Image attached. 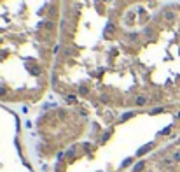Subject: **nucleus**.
<instances>
[{
	"mask_svg": "<svg viewBox=\"0 0 180 172\" xmlns=\"http://www.w3.org/2000/svg\"><path fill=\"white\" fill-rule=\"evenodd\" d=\"M145 104H147V97H143V95L137 97V105H145Z\"/></svg>",
	"mask_w": 180,
	"mask_h": 172,
	"instance_id": "obj_2",
	"label": "nucleus"
},
{
	"mask_svg": "<svg viewBox=\"0 0 180 172\" xmlns=\"http://www.w3.org/2000/svg\"><path fill=\"white\" fill-rule=\"evenodd\" d=\"M67 100H68V102H75V97H74V95H68V97H67Z\"/></svg>",
	"mask_w": 180,
	"mask_h": 172,
	"instance_id": "obj_4",
	"label": "nucleus"
},
{
	"mask_svg": "<svg viewBox=\"0 0 180 172\" xmlns=\"http://www.w3.org/2000/svg\"><path fill=\"white\" fill-rule=\"evenodd\" d=\"M179 118H180V113H179Z\"/></svg>",
	"mask_w": 180,
	"mask_h": 172,
	"instance_id": "obj_6",
	"label": "nucleus"
},
{
	"mask_svg": "<svg viewBox=\"0 0 180 172\" xmlns=\"http://www.w3.org/2000/svg\"><path fill=\"white\" fill-rule=\"evenodd\" d=\"M164 19H166V21H173V19H175V12L166 11V12H164Z\"/></svg>",
	"mask_w": 180,
	"mask_h": 172,
	"instance_id": "obj_1",
	"label": "nucleus"
},
{
	"mask_svg": "<svg viewBox=\"0 0 180 172\" xmlns=\"http://www.w3.org/2000/svg\"><path fill=\"white\" fill-rule=\"evenodd\" d=\"M5 95V88H2V86H0V97H4Z\"/></svg>",
	"mask_w": 180,
	"mask_h": 172,
	"instance_id": "obj_5",
	"label": "nucleus"
},
{
	"mask_svg": "<svg viewBox=\"0 0 180 172\" xmlns=\"http://www.w3.org/2000/svg\"><path fill=\"white\" fill-rule=\"evenodd\" d=\"M112 32H114V25H108V26H107V30H105V34H107V35H110Z\"/></svg>",
	"mask_w": 180,
	"mask_h": 172,
	"instance_id": "obj_3",
	"label": "nucleus"
}]
</instances>
